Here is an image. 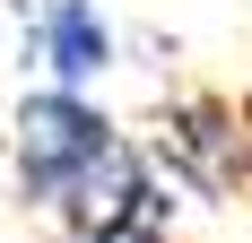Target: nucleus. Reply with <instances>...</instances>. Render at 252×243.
Instances as JSON below:
<instances>
[{
    "label": "nucleus",
    "mask_w": 252,
    "mask_h": 243,
    "mask_svg": "<svg viewBox=\"0 0 252 243\" xmlns=\"http://www.w3.org/2000/svg\"><path fill=\"white\" fill-rule=\"evenodd\" d=\"M235 113H244V156H252V87L235 96Z\"/></svg>",
    "instance_id": "nucleus-5"
},
{
    "label": "nucleus",
    "mask_w": 252,
    "mask_h": 243,
    "mask_svg": "<svg viewBox=\"0 0 252 243\" xmlns=\"http://www.w3.org/2000/svg\"><path fill=\"white\" fill-rule=\"evenodd\" d=\"M52 217L70 226V243H174V182L157 174V156L122 139Z\"/></svg>",
    "instance_id": "nucleus-2"
},
{
    "label": "nucleus",
    "mask_w": 252,
    "mask_h": 243,
    "mask_svg": "<svg viewBox=\"0 0 252 243\" xmlns=\"http://www.w3.org/2000/svg\"><path fill=\"white\" fill-rule=\"evenodd\" d=\"M157 174L174 191H191V200H226L252 174L235 96H174L165 104V122H157Z\"/></svg>",
    "instance_id": "nucleus-3"
},
{
    "label": "nucleus",
    "mask_w": 252,
    "mask_h": 243,
    "mask_svg": "<svg viewBox=\"0 0 252 243\" xmlns=\"http://www.w3.org/2000/svg\"><path fill=\"white\" fill-rule=\"evenodd\" d=\"M35 61L52 70V87H96L113 70V26L96 0H44L35 9Z\"/></svg>",
    "instance_id": "nucleus-4"
},
{
    "label": "nucleus",
    "mask_w": 252,
    "mask_h": 243,
    "mask_svg": "<svg viewBox=\"0 0 252 243\" xmlns=\"http://www.w3.org/2000/svg\"><path fill=\"white\" fill-rule=\"evenodd\" d=\"M113 148H122V130L104 122L87 87H35L18 104V191L35 209H61Z\"/></svg>",
    "instance_id": "nucleus-1"
}]
</instances>
